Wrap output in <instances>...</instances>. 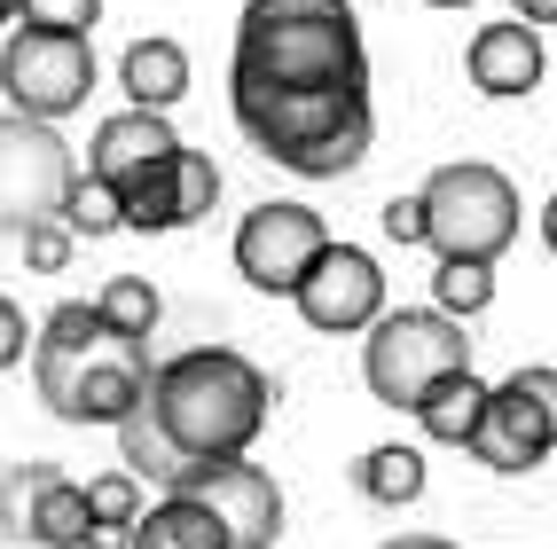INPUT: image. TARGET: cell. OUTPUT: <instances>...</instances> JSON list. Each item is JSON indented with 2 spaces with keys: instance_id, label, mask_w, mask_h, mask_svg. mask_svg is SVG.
Here are the masks:
<instances>
[{
  "instance_id": "18",
  "label": "cell",
  "mask_w": 557,
  "mask_h": 549,
  "mask_svg": "<svg viewBox=\"0 0 557 549\" xmlns=\"http://www.w3.org/2000/svg\"><path fill=\"white\" fill-rule=\"evenodd\" d=\"M479 409H487V385L463 370V377H440V385H432L408 416H417V424H424V439H440V448H463L471 424H479Z\"/></svg>"
},
{
  "instance_id": "17",
  "label": "cell",
  "mask_w": 557,
  "mask_h": 549,
  "mask_svg": "<svg viewBox=\"0 0 557 549\" xmlns=\"http://www.w3.org/2000/svg\"><path fill=\"white\" fill-rule=\"evenodd\" d=\"M126 549H228V541H220V526L205 519L189 495H165V502H141Z\"/></svg>"
},
{
  "instance_id": "32",
  "label": "cell",
  "mask_w": 557,
  "mask_h": 549,
  "mask_svg": "<svg viewBox=\"0 0 557 549\" xmlns=\"http://www.w3.org/2000/svg\"><path fill=\"white\" fill-rule=\"evenodd\" d=\"M0 24H16V0H0Z\"/></svg>"
},
{
  "instance_id": "16",
  "label": "cell",
  "mask_w": 557,
  "mask_h": 549,
  "mask_svg": "<svg viewBox=\"0 0 557 549\" xmlns=\"http://www.w3.org/2000/svg\"><path fill=\"white\" fill-rule=\"evenodd\" d=\"M119 87H126V110H165L189 95V48L165 40V32H150V40H134L119 55Z\"/></svg>"
},
{
  "instance_id": "3",
  "label": "cell",
  "mask_w": 557,
  "mask_h": 549,
  "mask_svg": "<svg viewBox=\"0 0 557 549\" xmlns=\"http://www.w3.org/2000/svg\"><path fill=\"white\" fill-rule=\"evenodd\" d=\"M141 377H150V346L119 338L95 314V299H63L32 329V385H40L48 416H63V424H110L119 432L126 409L141 400Z\"/></svg>"
},
{
  "instance_id": "15",
  "label": "cell",
  "mask_w": 557,
  "mask_h": 549,
  "mask_svg": "<svg viewBox=\"0 0 557 549\" xmlns=\"http://www.w3.org/2000/svg\"><path fill=\"white\" fill-rule=\"evenodd\" d=\"M471 87L479 95H495V102H510V95H534L542 87V71H549V55H542V32H527V24H479L471 32Z\"/></svg>"
},
{
  "instance_id": "22",
  "label": "cell",
  "mask_w": 557,
  "mask_h": 549,
  "mask_svg": "<svg viewBox=\"0 0 557 549\" xmlns=\"http://www.w3.org/2000/svg\"><path fill=\"white\" fill-rule=\"evenodd\" d=\"M495 307V267H471V260H440L432 267V314L448 322H471Z\"/></svg>"
},
{
  "instance_id": "2",
  "label": "cell",
  "mask_w": 557,
  "mask_h": 549,
  "mask_svg": "<svg viewBox=\"0 0 557 549\" xmlns=\"http://www.w3.org/2000/svg\"><path fill=\"white\" fill-rule=\"evenodd\" d=\"M228 87L369 95V48L354 0H244Z\"/></svg>"
},
{
  "instance_id": "1",
  "label": "cell",
  "mask_w": 557,
  "mask_h": 549,
  "mask_svg": "<svg viewBox=\"0 0 557 549\" xmlns=\"http://www.w3.org/2000/svg\"><path fill=\"white\" fill-rule=\"evenodd\" d=\"M268 409H275V385L236 346H189L173 361H150L141 400L119 424L126 479H158L165 495H181L197 471L236 463L259 439Z\"/></svg>"
},
{
  "instance_id": "26",
  "label": "cell",
  "mask_w": 557,
  "mask_h": 549,
  "mask_svg": "<svg viewBox=\"0 0 557 549\" xmlns=\"http://www.w3.org/2000/svg\"><path fill=\"white\" fill-rule=\"evenodd\" d=\"M55 220L71 228V244H79V236H119V197H110L102 180H87V173H79V180H71V197H63V212H55Z\"/></svg>"
},
{
  "instance_id": "5",
  "label": "cell",
  "mask_w": 557,
  "mask_h": 549,
  "mask_svg": "<svg viewBox=\"0 0 557 549\" xmlns=\"http://www.w3.org/2000/svg\"><path fill=\"white\" fill-rule=\"evenodd\" d=\"M424 244L440 251V260H471V267H495L503 251L518 244V180L487 158H456V165H440L424 189Z\"/></svg>"
},
{
  "instance_id": "10",
  "label": "cell",
  "mask_w": 557,
  "mask_h": 549,
  "mask_svg": "<svg viewBox=\"0 0 557 549\" xmlns=\"http://www.w3.org/2000/svg\"><path fill=\"white\" fill-rule=\"evenodd\" d=\"M110 197H119V228H134V236H173V228H197V220L220 204V165L181 141L165 165L126 173Z\"/></svg>"
},
{
  "instance_id": "29",
  "label": "cell",
  "mask_w": 557,
  "mask_h": 549,
  "mask_svg": "<svg viewBox=\"0 0 557 549\" xmlns=\"http://www.w3.org/2000/svg\"><path fill=\"white\" fill-rule=\"evenodd\" d=\"M377 220H385V236H393V244H424V204H417V197H393Z\"/></svg>"
},
{
  "instance_id": "30",
  "label": "cell",
  "mask_w": 557,
  "mask_h": 549,
  "mask_svg": "<svg viewBox=\"0 0 557 549\" xmlns=\"http://www.w3.org/2000/svg\"><path fill=\"white\" fill-rule=\"evenodd\" d=\"M510 9H518V24H527V32H542V24L557 16V0H510Z\"/></svg>"
},
{
  "instance_id": "8",
  "label": "cell",
  "mask_w": 557,
  "mask_h": 549,
  "mask_svg": "<svg viewBox=\"0 0 557 549\" xmlns=\"http://www.w3.org/2000/svg\"><path fill=\"white\" fill-rule=\"evenodd\" d=\"M0 95H9V118H32V126H55L71 110H87L95 40H55V32L9 24V40H0Z\"/></svg>"
},
{
  "instance_id": "24",
  "label": "cell",
  "mask_w": 557,
  "mask_h": 549,
  "mask_svg": "<svg viewBox=\"0 0 557 549\" xmlns=\"http://www.w3.org/2000/svg\"><path fill=\"white\" fill-rule=\"evenodd\" d=\"M63 479V463H16L9 479H0V534H32V510H40V495Z\"/></svg>"
},
{
  "instance_id": "21",
  "label": "cell",
  "mask_w": 557,
  "mask_h": 549,
  "mask_svg": "<svg viewBox=\"0 0 557 549\" xmlns=\"http://www.w3.org/2000/svg\"><path fill=\"white\" fill-rule=\"evenodd\" d=\"M95 314L119 329V338H141V346H150V329H158L165 299H158V283H150V275H110V283H102V299H95Z\"/></svg>"
},
{
  "instance_id": "6",
  "label": "cell",
  "mask_w": 557,
  "mask_h": 549,
  "mask_svg": "<svg viewBox=\"0 0 557 549\" xmlns=\"http://www.w3.org/2000/svg\"><path fill=\"white\" fill-rule=\"evenodd\" d=\"M471 370V338L463 322L432 314V307H400V314H377L361 338V377L385 409H417V400L440 385V377H463Z\"/></svg>"
},
{
  "instance_id": "20",
  "label": "cell",
  "mask_w": 557,
  "mask_h": 549,
  "mask_svg": "<svg viewBox=\"0 0 557 549\" xmlns=\"http://www.w3.org/2000/svg\"><path fill=\"white\" fill-rule=\"evenodd\" d=\"M24 541H40V549H95V519H87V495H79V479H71V471L40 495Z\"/></svg>"
},
{
  "instance_id": "13",
  "label": "cell",
  "mask_w": 557,
  "mask_h": 549,
  "mask_svg": "<svg viewBox=\"0 0 557 549\" xmlns=\"http://www.w3.org/2000/svg\"><path fill=\"white\" fill-rule=\"evenodd\" d=\"M189 495L205 519L220 526V541L228 549H275V534H283V487H275V471H259V463H212V471H197Z\"/></svg>"
},
{
  "instance_id": "28",
  "label": "cell",
  "mask_w": 557,
  "mask_h": 549,
  "mask_svg": "<svg viewBox=\"0 0 557 549\" xmlns=\"http://www.w3.org/2000/svg\"><path fill=\"white\" fill-rule=\"evenodd\" d=\"M24 353H32V322H24V307L9 299V290H0V377H9Z\"/></svg>"
},
{
  "instance_id": "7",
  "label": "cell",
  "mask_w": 557,
  "mask_h": 549,
  "mask_svg": "<svg viewBox=\"0 0 557 549\" xmlns=\"http://www.w3.org/2000/svg\"><path fill=\"white\" fill-rule=\"evenodd\" d=\"M463 448L487 471H503V479H527V471L549 463V448H557V370L549 361L510 370L503 385H487V409H479Z\"/></svg>"
},
{
  "instance_id": "14",
  "label": "cell",
  "mask_w": 557,
  "mask_h": 549,
  "mask_svg": "<svg viewBox=\"0 0 557 549\" xmlns=\"http://www.w3.org/2000/svg\"><path fill=\"white\" fill-rule=\"evenodd\" d=\"M173 150H181L173 118H158V110H110V118L95 126V141H87V180L119 189L126 173H141V165H165Z\"/></svg>"
},
{
  "instance_id": "11",
  "label": "cell",
  "mask_w": 557,
  "mask_h": 549,
  "mask_svg": "<svg viewBox=\"0 0 557 549\" xmlns=\"http://www.w3.org/2000/svg\"><path fill=\"white\" fill-rule=\"evenodd\" d=\"M322 244H330V228H322L314 204H290V197L251 204L244 228H236V275H244L251 290H275V299H290V290L307 283V267L322 260Z\"/></svg>"
},
{
  "instance_id": "25",
  "label": "cell",
  "mask_w": 557,
  "mask_h": 549,
  "mask_svg": "<svg viewBox=\"0 0 557 549\" xmlns=\"http://www.w3.org/2000/svg\"><path fill=\"white\" fill-rule=\"evenodd\" d=\"M24 32H55V40H95L102 0H16Z\"/></svg>"
},
{
  "instance_id": "23",
  "label": "cell",
  "mask_w": 557,
  "mask_h": 549,
  "mask_svg": "<svg viewBox=\"0 0 557 549\" xmlns=\"http://www.w3.org/2000/svg\"><path fill=\"white\" fill-rule=\"evenodd\" d=\"M79 495H87L95 534H110V541L134 534V519H141V479H126V471H102V479H87Z\"/></svg>"
},
{
  "instance_id": "12",
  "label": "cell",
  "mask_w": 557,
  "mask_h": 549,
  "mask_svg": "<svg viewBox=\"0 0 557 549\" xmlns=\"http://www.w3.org/2000/svg\"><path fill=\"white\" fill-rule=\"evenodd\" d=\"M307 314V329H322V338H354V329H369L385 314V275L377 260H369L361 244H322V260L307 267V283L290 290Z\"/></svg>"
},
{
  "instance_id": "33",
  "label": "cell",
  "mask_w": 557,
  "mask_h": 549,
  "mask_svg": "<svg viewBox=\"0 0 557 549\" xmlns=\"http://www.w3.org/2000/svg\"><path fill=\"white\" fill-rule=\"evenodd\" d=\"M432 9H471V0H432Z\"/></svg>"
},
{
  "instance_id": "31",
  "label": "cell",
  "mask_w": 557,
  "mask_h": 549,
  "mask_svg": "<svg viewBox=\"0 0 557 549\" xmlns=\"http://www.w3.org/2000/svg\"><path fill=\"white\" fill-rule=\"evenodd\" d=\"M385 549H456V541H440V534H400V541H385Z\"/></svg>"
},
{
  "instance_id": "19",
  "label": "cell",
  "mask_w": 557,
  "mask_h": 549,
  "mask_svg": "<svg viewBox=\"0 0 557 549\" xmlns=\"http://www.w3.org/2000/svg\"><path fill=\"white\" fill-rule=\"evenodd\" d=\"M354 487L369 495V502H385V510H400V502H417L424 495V448H369L361 463H354Z\"/></svg>"
},
{
  "instance_id": "27",
  "label": "cell",
  "mask_w": 557,
  "mask_h": 549,
  "mask_svg": "<svg viewBox=\"0 0 557 549\" xmlns=\"http://www.w3.org/2000/svg\"><path fill=\"white\" fill-rule=\"evenodd\" d=\"M24 267H32V275H63V267H71V228H63V220L24 228Z\"/></svg>"
},
{
  "instance_id": "4",
  "label": "cell",
  "mask_w": 557,
  "mask_h": 549,
  "mask_svg": "<svg viewBox=\"0 0 557 549\" xmlns=\"http://www.w3.org/2000/svg\"><path fill=\"white\" fill-rule=\"evenodd\" d=\"M236 126L259 158H275L283 173L338 180L369 158L377 141V110L369 95H290V87H228Z\"/></svg>"
},
{
  "instance_id": "9",
  "label": "cell",
  "mask_w": 557,
  "mask_h": 549,
  "mask_svg": "<svg viewBox=\"0 0 557 549\" xmlns=\"http://www.w3.org/2000/svg\"><path fill=\"white\" fill-rule=\"evenodd\" d=\"M71 180H79V158H71V141L55 126L0 118V236H24L40 220H55Z\"/></svg>"
}]
</instances>
